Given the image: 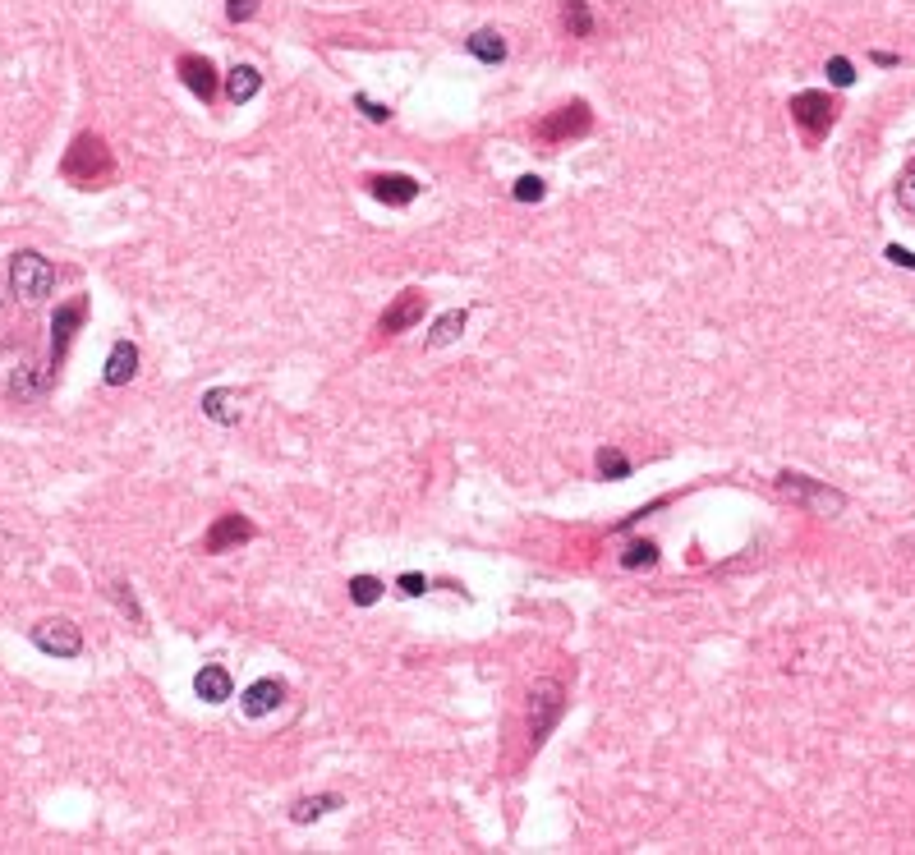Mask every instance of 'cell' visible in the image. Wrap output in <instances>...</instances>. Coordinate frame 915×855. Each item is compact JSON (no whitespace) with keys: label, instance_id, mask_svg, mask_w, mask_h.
Instances as JSON below:
<instances>
[{"label":"cell","instance_id":"6da1fadb","mask_svg":"<svg viewBox=\"0 0 915 855\" xmlns=\"http://www.w3.org/2000/svg\"><path fill=\"white\" fill-rule=\"evenodd\" d=\"M115 175V161L106 152V143L97 134H79L74 148L65 152V180H74L79 189H106Z\"/></svg>","mask_w":915,"mask_h":855},{"label":"cell","instance_id":"7a4b0ae2","mask_svg":"<svg viewBox=\"0 0 915 855\" xmlns=\"http://www.w3.org/2000/svg\"><path fill=\"white\" fill-rule=\"evenodd\" d=\"M778 492L782 497H791L796 506H805V511H824V515L847 511V497H842V492L828 488V483H819V479H810V474H796V469L778 474Z\"/></svg>","mask_w":915,"mask_h":855},{"label":"cell","instance_id":"3957f363","mask_svg":"<svg viewBox=\"0 0 915 855\" xmlns=\"http://www.w3.org/2000/svg\"><path fill=\"white\" fill-rule=\"evenodd\" d=\"M791 120H796V129L805 134V143H819V138H828V129L837 125V102L828 97V92H796L791 97Z\"/></svg>","mask_w":915,"mask_h":855},{"label":"cell","instance_id":"277c9868","mask_svg":"<svg viewBox=\"0 0 915 855\" xmlns=\"http://www.w3.org/2000/svg\"><path fill=\"white\" fill-rule=\"evenodd\" d=\"M561 708H566V690L557 681H534V690H529V731H525L529 750H538V745L548 741V731L557 727Z\"/></svg>","mask_w":915,"mask_h":855},{"label":"cell","instance_id":"5b68a950","mask_svg":"<svg viewBox=\"0 0 915 855\" xmlns=\"http://www.w3.org/2000/svg\"><path fill=\"white\" fill-rule=\"evenodd\" d=\"M10 285H14V295H23V299H46L51 290H56V267L46 263L42 253H33V249H23V253H14L10 258Z\"/></svg>","mask_w":915,"mask_h":855},{"label":"cell","instance_id":"8992f818","mask_svg":"<svg viewBox=\"0 0 915 855\" xmlns=\"http://www.w3.org/2000/svg\"><path fill=\"white\" fill-rule=\"evenodd\" d=\"M589 129H594V115H589V106H584V102H566V106H557L552 115H543V120L534 125V134H538V143L557 148V143L584 138Z\"/></svg>","mask_w":915,"mask_h":855},{"label":"cell","instance_id":"52a82bcc","mask_svg":"<svg viewBox=\"0 0 915 855\" xmlns=\"http://www.w3.org/2000/svg\"><path fill=\"white\" fill-rule=\"evenodd\" d=\"M33 644L51 658H79L83 653V630L69 621V616H46L33 626Z\"/></svg>","mask_w":915,"mask_h":855},{"label":"cell","instance_id":"ba28073f","mask_svg":"<svg viewBox=\"0 0 915 855\" xmlns=\"http://www.w3.org/2000/svg\"><path fill=\"white\" fill-rule=\"evenodd\" d=\"M83 318H88V299H69V304L56 308V318H51V359H46V373H56L60 368V359H65L74 331L83 327Z\"/></svg>","mask_w":915,"mask_h":855},{"label":"cell","instance_id":"9c48e42d","mask_svg":"<svg viewBox=\"0 0 915 855\" xmlns=\"http://www.w3.org/2000/svg\"><path fill=\"white\" fill-rule=\"evenodd\" d=\"M253 534H258V529H253L240 511H226V515H217V520H212V529H207V538H203V552H212V557H221V552H235V548H244Z\"/></svg>","mask_w":915,"mask_h":855},{"label":"cell","instance_id":"30bf717a","mask_svg":"<svg viewBox=\"0 0 915 855\" xmlns=\"http://www.w3.org/2000/svg\"><path fill=\"white\" fill-rule=\"evenodd\" d=\"M424 308H428L424 290H401V295H396V304H391L387 313L378 318V331H382V336H401V331H410V327H419V322H424Z\"/></svg>","mask_w":915,"mask_h":855},{"label":"cell","instance_id":"8fae6325","mask_svg":"<svg viewBox=\"0 0 915 855\" xmlns=\"http://www.w3.org/2000/svg\"><path fill=\"white\" fill-rule=\"evenodd\" d=\"M368 194L378 198V203H387V207H410L414 198H419V189H424V184L414 180V175H368Z\"/></svg>","mask_w":915,"mask_h":855},{"label":"cell","instance_id":"7c38bea8","mask_svg":"<svg viewBox=\"0 0 915 855\" xmlns=\"http://www.w3.org/2000/svg\"><path fill=\"white\" fill-rule=\"evenodd\" d=\"M175 69H180L184 88L194 92L198 102H212V97H217V69H212V60L207 56H194V51H189V56L175 60Z\"/></svg>","mask_w":915,"mask_h":855},{"label":"cell","instance_id":"4fadbf2b","mask_svg":"<svg viewBox=\"0 0 915 855\" xmlns=\"http://www.w3.org/2000/svg\"><path fill=\"white\" fill-rule=\"evenodd\" d=\"M281 699H286V685L276 681V676H263V681H253L249 690H244L240 708H244V718H267V713L281 708Z\"/></svg>","mask_w":915,"mask_h":855},{"label":"cell","instance_id":"5bb4252c","mask_svg":"<svg viewBox=\"0 0 915 855\" xmlns=\"http://www.w3.org/2000/svg\"><path fill=\"white\" fill-rule=\"evenodd\" d=\"M134 373H138V345L134 341H115L111 354H106L102 382H106V387H125Z\"/></svg>","mask_w":915,"mask_h":855},{"label":"cell","instance_id":"9a60e30c","mask_svg":"<svg viewBox=\"0 0 915 855\" xmlns=\"http://www.w3.org/2000/svg\"><path fill=\"white\" fill-rule=\"evenodd\" d=\"M194 695L203 699V704H226V699L235 695V681H230L226 667L212 662V667H203V672L194 676Z\"/></svg>","mask_w":915,"mask_h":855},{"label":"cell","instance_id":"2e32d148","mask_svg":"<svg viewBox=\"0 0 915 855\" xmlns=\"http://www.w3.org/2000/svg\"><path fill=\"white\" fill-rule=\"evenodd\" d=\"M258 88H263V74H258L253 65H235V69L226 74V97H230L235 106L253 102V97H258Z\"/></svg>","mask_w":915,"mask_h":855},{"label":"cell","instance_id":"e0dca14e","mask_svg":"<svg viewBox=\"0 0 915 855\" xmlns=\"http://www.w3.org/2000/svg\"><path fill=\"white\" fill-rule=\"evenodd\" d=\"M465 51L474 60H483V65H502V60H506V42H502V33H492V28L469 33L465 37Z\"/></svg>","mask_w":915,"mask_h":855},{"label":"cell","instance_id":"ac0fdd59","mask_svg":"<svg viewBox=\"0 0 915 855\" xmlns=\"http://www.w3.org/2000/svg\"><path fill=\"white\" fill-rule=\"evenodd\" d=\"M465 322H469V313L465 308H451V313H442V318L433 322V331H428V350H442V345H451V341H460V331H465Z\"/></svg>","mask_w":915,"mask_h":855},{"label":"cell","instance_id":"d6986e66","mask_svg":"<svg viewBox=\"0 0 915 855\" xmlns=\"http://www.w3.org/2000/svg\"><path fill=\"white\" fill-rule=\"evenodd\" d=\"M235 400H240L235 391L212 387V391L203 396V414H207V419H217V423H226V428H230V423H240V405H235Z\"/></svg>","mask_w":915,"mask_h":855},{"label":"cell","instance_id":"ffe728a7","mask_svg":"<svg viewBox=\"0 0 915 855\" xmlns=\"http://www.w3.org/2000/svg\"><path fill=\"white\" fill-rule=\"evenodd\" d=\"M561 23L571 37H594V10L589 0H561Z\"/></svg>","mask_w":915,"mask_h":855},{"label":"cell","instance_id":"44dd1931","mask_svg":"<svg viewBox=\"0 0 915 855\" xmlns=\"http://www.w3.org/2000/svg\"><path fill=\"white\" fill-rule=\"evenodd\" d=\"M341 805H345L341 796H304V800H295V805H290V819H295V823H313V819H322V814L341 810Z\"/></svg>","mask_w":915,"mask_h":855},{"label":"cell","instance_id":"7402d4cb","mask_svg":"<svg viewBox=\"0 0 915 855\" xmlns=\"http://www.w3.org/2000/svg\"><path fill=\"white\" fill-rule=\"evenodd\" d=\"M594 469L603 474V479H630V460L621 456L617 446H603V451L594 456Z\"/></svg>","mask_w":915,"mask_h":855},{"label":"cell","instance_id":"603a6c76","mask_svg":"<svg viewBox=\"0 0 915 855\" xmlns=\"http://www.w3.org/2000/svg\"><path fill=\"white\" fill-rule=\"evenodd\" d=\"M653 561H658V543H649V538H640V543H630V548L621 552V566H626V570L653 566Z\"/></svg>","mask_w":915,"mask_h":855},{"label":"cell","instance_id":"cb8c5ba5","mask_svg":"<svg viewBox=\"0 0 915 855\" xmlns=\"http://www.w3.org/2000/svg\"><path fill=\"white\" fill-rule=\"evenodd\" d=\"M378 598H382V580H373V575H355V580H350V603L373 607Z\"/></svg>","mask_w":915,"mask_h":855},{"label":"cell","instance_id":"d4e9b609","mask_svg":"<svg viewBox=\"0 0 915 855\" xmlns=\"http://www.w3.org/2000/svg\"><path fill=\"white\" fill-rule=\"evenodd\" d=\"M515 203H543V194H548V189H543V180H538V175H525V180H515Z\"/></svg>","mask_w":915,"mask_h":855},{"label":"cell","instance_id":"484cf974","mask_svg":"<svg viewBox=\"0 0 915 855\" xmlns=\"http://www.w3.org/2000/svg\"><path fill=\"white\" fill-rule=\"evenodd\" d=\"M828 79H833L837 88H851V83H856V69H851V60H847V56H833V60H828Z\"/></svg>","mask_w":915,"mask_h":855},{"label":"cell","instance_id":"4316f807","mask_svg":"<svg viewBox=\"0 0 915 855\" xmlns=\"http://www.w3.org/2000/svg\"><path fill=\"white\" fill-rule=\"evenodd\" d=\"M897 203H902V212H911V217H915V161L906 166L902 184H897Z\"/></svg>","mask_w":915,"mask_h":855},{"label":"cell","instance_id":"83f0119b","mask_svg":"<svg viewBox=\"0 0 915 855\" xmlns=\"http://www.w3.org/2000/svg\"><path fill=\"white\" fill-rule=\"evenodd\" d=\"M111 593H115V603L125 607L129 621H134V626L143 630V612H138V603H134V593H129V584H111Z\"/></svg>","mask_w":915,"mask_h":855},{"label":"cell","instance_id":"f1b7e54d","mask_svg":"<svg viewBox=\"0 0 915 855\" xmlns=\"http://www.w3.org/2000/svg\"><path fill=\"white\" fill-rule=\"evenodd\" d=\"M258 5H263V0H226V19L230 23H249L253 14H258Z\"/></svg>","mask_w":915,"mask_h":855},{"label":"cell","instance_id":"f546056e","mask_svg":"<svg viewBox=\"0 0 915 855\" xmlns=\"http://www.w3.org/2000/svg\"><path fill=\"white\" fill-rule=\"evenodd\" d=\"M396 584H401L405 598H419V593H428V580H424V575H414V570H410V575H401Z\"/></svg>","mask_w":915,"mask_h":855},{"label":"cell","instance_id":"4dcf8cb0","mask_svg":"<svg viewBox=\"0 0 915 855\" xmlns=\"http://www.w3.org/2000/svg\"><path fill=\"white\" fill-rule=\"evenodd\" d=\"M355 102H359V111H364L368 120H378V125H382V120H391V111H387V106H378V102H373V97H364V92H359Z\"/></svg>","mask_w":915,"mask_h":855},{"label":"cell","instance_id":"1f68e13d","mask_svg":"<svg viewBox=\"0 0 915 855\" xmlns=\"http://www.w3.org/2000/svg\"><path fill=\"white\" fill-rule=\"evenodd\" d=\"M888 263L911 267V272H915V253H906V249H897V244H893V249H888Z\"/></svg>","mask_w":915,"mask_h":855},{"label":"cell","instance_id":"d6a6232c","mask_svg":"<svg viewBox=\"0 0 915 855\" xmlns=\"http://www.w3.org/2000/svg\"><path fill=\"white\" fill-rule=\"evenodd\" d=\"M874 65H883V69H893V65H902V56H893V51H874Z\"/></svg>","mask_w":915,"mask_h":855}]
</instances>
